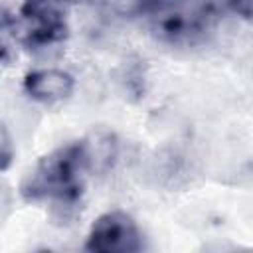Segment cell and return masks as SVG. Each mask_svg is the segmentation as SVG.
Segmentation results:
<instances>
[{
    "instance_id": "obj_5",
    "label": "cell",
    "mask_w": 253,
    "mask_h": 253,
    "mask_svg": "<svg viewBox=\"0 0 253 253\" xmlns=\"http://www.w3.org/2000/svg\"><path fill=\"white\" fill-rule=\"evenodd\" d=\"M14 158V144L10 138L8 128L0 123V170H6Z\"/></svg>"
},
{
    "instance_id": "obj_2",
    "label": "cell",
    "mask_w": 253,
    "mask_h": 253,
    "mask_svg": "<svg viewBox=\"0 0 253 253\" xmlns=\"http://www.w3.org/2000/svg\"><path fill=\"white\" fill-rule=\"evenodd\" d=\"M85 249L97 253H134L142 249V233L125 211H107L91 225Z\"/></svg>"
},
{
    "instance_id": "obj_1",
    "label": "cell",
    "mask_w": 253,
    "mask_h": 253,
    "mask_svg": "<svg viewBox=\"0 0 253 253\" xmlns=\"http://www.w3.org/2000/svg\"><path fill=\"white\" fill-rule=\"evenodd\" d=\"M83 168L79 142L59 148L45 156L28 176L24 184V196L30 200L49 198L55 206L71 208L79 194L77 174Z\"/></svg>"
},
{
    "instance_id": "obj_3",
    "label": "cell",
    "mask_w": 253,
    "mask_h": 253,
    "mask_svg": "<svg viewBox=\"0 0 253 253\" xmlns=\"http://www.w3.org/2000/svg\"><path fill=\"white\" fill-rule=\"evenodd\" d=\"M75 81L73 77L57 67H45V69H36L26 75L24 79V89L26 93L40 101V103H57L67 99L73 93Z\"/></svg>"
},
{
    "instance_id": "obj_4",
    "label": "cell",
    "mask_w": 253,
    "mask_h": 253,
    "mask_svg": "<svg viewBox=\"0 0 253 253\" xmlns=\"http://www.w3.org/2000/svg\"><path fill=\"white\" fill-rule=\"evenodd\" d=\"M81 160L85 170L91 172H105L111 168L117 156V138L113 132L97 130L91 132L83 142H79Z\"/></svg>"
}]
</instances>
